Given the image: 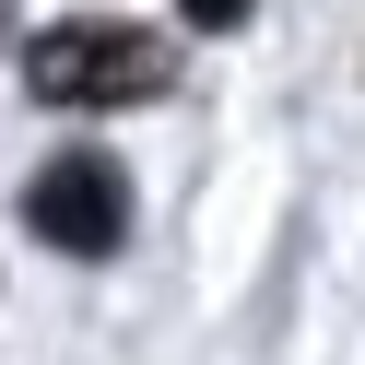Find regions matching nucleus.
<instances>
[{
    "instance_id": "nucleus-1",
    "label": "nucleus",
    "mask_w": 365,
    "mask_h": 365,
    "mask_svg": "<svg viewBox=\"0 0 365 365\" xmlns=\"http://www.w3.org/2000/svg\"><path fill=\"white\" fill-rule=\"evenodd\" d=\"M24 83L48 106H142L177 83V48L153 24H130V12H71V24H48L24 48Z\"/></svg>"
},
{
    "instance_id": "nucleus-2",
    "label": "nucleus",
    "mask_w": 365,
    "mask_h": 365,
    "mask_svg": "<svg viewBox=\"0 0 365 365\" xmlns=\"http://www.w3.org/2000/svg\"><path fill=\"white\" fill-rule=\"evenodd\" d=\"M24 224H36L48 247H71V259H106V247L130 236V177H118V153H48L36 189H24Z\"/></svg>"
},
{
    "instance_id": "nucleus-3",
    "label": "nucleus",
    "mask_w": 365,
    "mask_h": 365,
    "mask_svg": "<svg viewBox=\"0 0 365 365\" xmlns=\"http://www.w3.org/2000/svg\"><path fill=\"white\" fill-rule=\"evenodd\" d=\"M177 12H189V24H200V36H236V24H247V12H259V0H177Z\"/></svg>"
}]
</instances>
